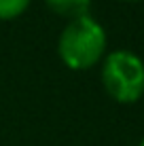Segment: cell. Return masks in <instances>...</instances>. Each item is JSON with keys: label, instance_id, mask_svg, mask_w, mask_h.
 <instances>
[{"label": "cell", "instance_id": "1", "mask_svg": "<svg viewBox=\"0 0 144 146\" xmlns=\"http://www.w3.org/2000/svg\"><path fill=\"white\" fill-rule=\"evenodd\" d=\"M106 30L91 15L68 21L57 40V53L62 62L72 70H89L104 59Z\"/></svg>", "mask_w": 144, "mask_h": 146}, {"label": "cell", "instance_id": "2", "mask_svg": "<svg viewBox=\"0 0 144 146\" xmlns=\"http://www.w3.org/2000/svg\"><path fill=\"white\" fill-rule=\"evenodd\" d=\"M102 83L106 93L117 102H138L144 93V62L133 51L117 49L102 62Z\"/></svg>", "mask_w": 144, "mask_h": 146}, {"label": "cell", "instance_id": "3", "mask_svg": "<svg viewBox=\"0 0 144 146\" xmlns=\"http://www.w3.org/2000/svg\"><path fill=\"white\" fill-rule=\"evenodd\" d=\"M44 2L55 15L66 17L70 21L89 15V9H91V0H44Z\"/></svg>", "mask_w": 144, "mask_h": 146}, {"label": "cell", "instance_id": "4", "mask_svg": "<svg viewBox=\"0 0 144 146\" xmlns=\"http://www.w3.org/2000/svg\"><path fill=\"white\" fill-rule=\"evenodd\" d=\"M30 0H0V19H15L28 9Z\"/></svg>", "mask_w": 144, "mask_h": 146}, {"label": "cell", "instance_id": "5", "mask_svg": "<svg viewBox=\"0 0 144 146\" xmlns=\"http://www.w3.org/2000/svg\"><path fill=\"white\" fill-rule=\"evenodd\" d=\"M140 146H144V138H142V142H140Z\"/></svg>", "mask_w": 144, "mask_h": 146}]
</instances>
